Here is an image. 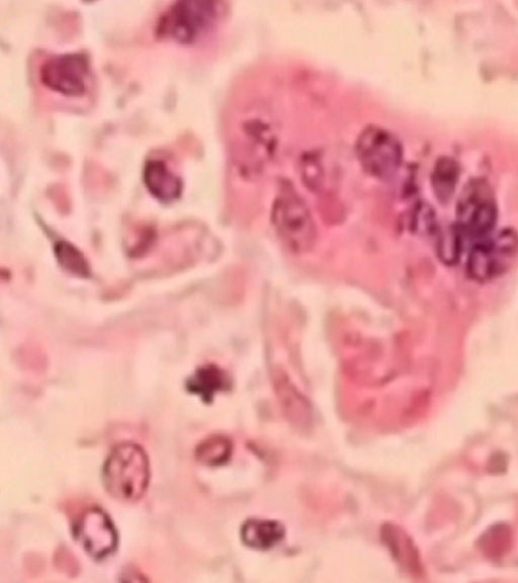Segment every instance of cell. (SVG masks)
I'll use <instances>...</instances> for the list:
<instances>
[{
  "label": "cell",
  "instance_id": "cell-8",
  "mask_svg": "<svg viewBox=\"0 0 518 583\" xmlns=\"http://www.w3.org/2000/svg\"><path fill=\"white\" fill-rule=\"evenodd\" d=\"M508 260L494 243L479 244L469 257V275L477 281L489 280L502 270Z\"/></svg>",
  "mask_w": 518,
  "mask_h": 583
},
{
  "label": "cell",
  "instance_id": "cell-14",
  "mask_svg": "<svg viewBox=\"0 0 518 583\" xmlns=\"http://www.w3.org/2000/svg\"><path fill=\"white\" fill-rule=\"evenodd\" d=\"M60 264L68 271L79 276H89V265L83 256L69 243L60 242L56 246Z\"/></svg>",
  "mask_w": 518,
  "mask_h": 583
},
{
  "label": "cell",
  "instance_id": "cell-10",
  "mask_svg": "<svg viewBox=\"0 0 518 583\" xmlns=\"http://www.w3.org/2000/svg\"><path fill=\"white\" fill-rule=\"evenodd\" d=\"M463 205L462 213L468 217L466 227L473 235L483 236L492 230L496 222V208L492 201L470 195Z\"/></svg>",
  "mask_w": 518,
  "mask_h": 583
},
{
  "label": "cell",
  "instance_id": "cell-5",
  "mask_svg": "<svg viewBox=\"0 0 518 583\" xmlns=\"http://www.w3.org/2000/svg\"><path fill=\"white\" fill-rule=\"evenodd\" d=\"M89 73L88 58L71 53L48 59L41 67L40 78L48 89L64 96L77 97L85 93Z\"/></svg>",
  "mask_w": 518,
  "mask_h": 583
},
{
  "label": "cell",
  "instance_id": "cell-6",
  "mask_svg": "<svg viewBox=\"0 0 518 583\" xmlns=\"http://www.w3.org/2000/svg\"><path fill=\"white\" fill-rule=\"evenodd\" d=\"M74 536L84 551L95 559L108 557L118 545V534L112 520L99 509L82 515L74 527Z\"/></svg>",
  "mask_w": 518,
  "mask_h": 583
},
{
  "label": "cell",
  "instance_id": "cell-15",
  "mask_svg": "<svg viewBox=\"0 0 518 583\" xmlns=\"http://www.w3.org/2000/svg\"><path fill=\"white\" fill-rule=\"evenodd\" d=\"M461 254V237L457 231L442 236L439 242V256L443 262L453 265Z\"/></svg>",
  "mask_w": 518,
  "mask_h": 583
},
{
  "label": "cell",
  "instance_id": "cell-3",
  "mask_svg": "<svg viewBox=\"0 0 518 583\" xmlns=\"http://www.w3.org/2000/svg\"><path fill=\"white\" fill-rule=\"evenodd\" d=\"M218 4L203 0H184L170 6L160 17L157 35L182 45H194L214 28L218 19Z\"/></svg>",
  "mask_w": 518,
  "mask_h": 583
},
{
  "label": "cell",
  "instance_id": "cell-9",
  "mask_svg": "<svg viewBox=\"0 0 518 583\" xmlns=\"http://www.w3.org/2000/svg\"><path fill=\"white\" fill-rule=\"evenodd\" d=\"M284 536V527L278 522L268 520H249L241 531L243 542L259 550L274 547L283 540Z\"/></svg>",
  "mask_w": 518,
  "mask_h": 583
},
{
  "label": "cell",
  "instance_id": "cell-1",
  "mask_svg": "<svg viewBox=\"0 0 518 583\" xmlns=\"http://www.w3.org/2000/svg\"><path fill=\"white\" fill-rule=\"evenodd\" d=\"M149 479L148 457L136 444L118 445L105 463V486L118 501L124 503L139 501L147 490Z\"/></svg>",
  "mask_w": 518,
  "mask_h": 583
},
{
  "label": "cell",
  "instance_id": "cell-13",
  "mask_svg": "<svg viewBox=\"0 0 518 583\" xmlns=\"http://www.w3.org/2000/svg\"><path fill=\"white\" fill-rule=\"evenodd\" d=\"M458 177L456 163L449 159L440 161L434 175V186L437 195L443 199L451 196Z\"/></svg>",
  "mask_w": 518,
  "mask_h": 583
},
{
  "label": "cell",
  "instance_id": "cell-2",
  "mask_svg": "<svg viewBox=\"0 0 518 583\" xmlns=\"http://www.w3.org/2000/svg\"><path fill=\"white\" fill-rule=\"evenodd\" d=\"M272 223L288 251L304 255L317 240L314 218L305 201L291 186L281 188L272 209Z\"/></svg>",
  "mask_w": 518,
  "mask_h": 583
},
{
  "label": "cell",
  "instance_id": "cell-7",
  "mask_svg": "<svg viewBox=\"0 0 518 583\" xmlns=\"http://www.w3.org/2000/svg\"><path fill=\"white\" fill-rule=\"evenodd\" d=\"M144 180L149 192L162 202L175 201L182 194L181 178L163 159L152 158L146 162Z\"/></svg>",
  "mask_w": 518,
  "mask_h": 583
},
{
  "label": "cell",
  "instance_id": "cell-11",
  "mask_svg": "<svg viewBox=\"0 0 518 583\" xmlns=\"http://www.w3.org/2000/svg\"><path fill=\"white\" fill-rule=\"evenodd\" d=\"M231 455V444L223 437L206 440L197 450V458L203 464L216 466L225 463Z\"/></svg>",
  "mask_w": 518,
  "mask_h": 583
},
{
  "label": "cell",
  "instance_id": "cell-4",
  "mask_svg": "<svg viewBox=\"0 0 518 583\" xmlns=\"http://www.w3.org/2000/svg\"><path fill=\"white\" fill-rule=\"evenodd\" d=\"M357 155L363 168L379 179L392 177L402 161V145L389 130L370 126L359 136Z\"/></svg>",
  "mask_w": 518,
  "mask_h": 583
},
{
  "label": "cell",
  "instance_id": "cell-12",
  "mask_svg": "<svg viewBox=\"0 0 518 583\" xmlns=\"http://www.w3.org/2000/svg\"><path fill=\"white\" fill-rule=\"evenodd\" d=\"M224 385L222 374L213 367L200 370L192 380L189 388L191 391L200 394L203 398H210L213 393Z\"/></svg>",
  "mask_w": 518,
  "mask_h": 583
}]
</instances>
